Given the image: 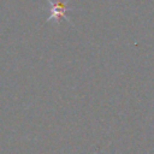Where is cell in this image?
Instances as JSON below:
<instances>
[{"instance_id": "6da1fadb", "label": "cell", "mask_w": 154, "mask_h": 154, "mask_svg": "<svg viewBox=\"0 0 154 154\" xmlns=\"http://www.w3.org/2000/svg\"><path fill=\"white\" fill-rule=\"evenodd\" d=\"M48 1V4L51 5V14H49V17H48V19L47 20H52V19H54V20H59L60 18H65V19H67V17H66V11H69L70 8L66 6L67 5V1L69 0H65V1H53V0H47Z\"/></svg>"}]
</instances>
